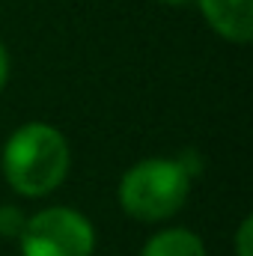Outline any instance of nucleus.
<instances>
[{
    "mask_svg": "<svg viewBox=\"0 0 253 256\" xmlns=\"http://www.w3.org/2000/svg\"><path fill=\"white\" fill-rule=\"evenodd\" d=\"M3 173L24 196L51 194L68 173V143L57 128L30 122L18 128L3 149Z\"/></svg>",
    "mask_w": 253,
    "mask_h": 256,
    "instance_id": "obj_1",
    "label": "nucleus"
},
{
    "mask_svg": "<svg viewBox=\"0 0 253 256\" xmlns=\"http://www.w3.org/2000/svg\"><path fill=\"white\" fill-rule=\"evenodd\" d=\"M190 176L179 161L146 158L134 164L120 182V202L131 218L164 220L176 214L188 200Z\"/></svg>",
    "mask_w": 253,
    "mask_h": 256,
    "instance_id": "obj_2",
    "label": "nucleus"
},
{
    "mask_svg": "<svg viewBox=\"0 0 253 256\" xmlns=\"http://www.w3.org/2000/svg\"><path fill=\"white\" fill-rule=\"evenodd\" d=\"M18 242L24 256H90L96 236L92 224L74 208H45L27 218Z\"/></svg>",
    "mask_w": 253,
    "mask_h": 256,
    "instance_id": "obj_3",
    "label": "nucleus"
},
{
    "mask_svg": "<svg viewBox=\"0 0 253 256\" xmlns=\"http://www.w3.org/2000/svg\"><path fill=\"white\" fill-rule=\"evenodd\" d=\"M206 21L230 42H250L253 36V0H200Z\"/></svg>",
    "mask_w": 253,
    "mask_h": 256,
    "instance_id": "obj_4",
    "label": "nucleus"
},
{
    "mask_svg": "<svg viewBox=\"0 0 253 256\" xmlns=\"http://www.w3.org/2000/svg\"><path fill=\"white\" fill-rule=\"evenodd\" d=\"M140 256H206V248L190 230H167L158 232Z\"/></svg>",
    "mask_w": 253,
    "mask_h": 256,
    "instance_id": "obj_5",
    "label": "nucleus"
},
{
    "mask_svg": "<svg viewBox=\"0 0 253 256\" xmlns=\"http://www.w3.org/2000/svg\"><path fill=\"white\" fill-rule=\"evenodd\" d=\"M24 224H27V218L21 214V208H15V206L0 208V236L3 238H18L24 232Z\"/></svg>",
    "mask_w": 253,
    "mask_h": 256,
    "instance_id": "obj_6",
    "label": "nucleus"
},
{
    "mask_svg": "<svg viewBox=\"0 0 253 256\" xmlns=\"http://www.w3.org/2000/svg\"><path fill=\"white\" fill-rule=\"evenodd\" d=\"M253 232V220L250 218H244L242 220V226H238V236H236V248H238V256H253L250 254V236Z\"/></svg>",
    "mask_w": 253,
    "mask_h": 256,
    "instance_id": "obj_7",
    "label": "nucleus"
},
{
    "mask_svg": "<svg viewBox=\"0 0 253 256\" xmlns=\"http://www.w3.org/2000/svg\"><path fill=\"white\" fill-rule=\"evenodd\" d=\"M6 74H9V57H6V48L0 45V86L6 84Z\"/></svg>",
    "mask_w": 253,
    "mask_h": 256,
    "instance_id": "obj_8",
    "label": "nucleus"
},
{
    "mask_svg": "<svg viewBox=\"0 0 253 256\" xmlns=\"http://www.w3.org/2000/svg\"><path fill=\"white\" fill-rule=\"evenodd\" d=\"M161 3H185V0H161Z\"/></svg>",
    "mask_w": 253,
    "mask_h": 256,
    "instance_id": "obj_9",
    "label": "nucleus"
}]
</instances>
